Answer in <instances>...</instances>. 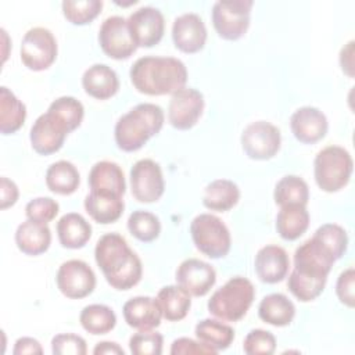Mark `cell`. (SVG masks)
I'll list each match as a JSON object with an SVG mask.
<instances>
[{
  "mask_svg": "<svg viewBox=\"0 0 355 355\" xmlns=\"http://www.w3.org/2000/svg\"><path fill=\"white\" fill-rule=\"evenodd\" d=\"M273 198L280 207L288 204L306 205L309 200V189L302 178L297 175H286L276 183Z\"/></svg>",
  "mask_w": 355,
  "mask_h": 355,
  "instance_id": "e575fe53",
  "label": "cell"
},
{
  "mask_svg": "<svg viewBox=\"0 0 355 355\" xmlns=\"http://www.w3.org/2000/svg\"><path fill=\"white\" fill-rule=\"evenodd\" d=\"M14 355H24V354H37L42 355L43 354V348L40 345V343L36 338L32 337H19L15 344H14V349H12Z\"/></svg>",
  "mask_w": 355,
  "mask_h": 355,
  "instance_id": "bcb514c9",
  "label": "cell"
},
{
  "mask_svg": "<svg viewBox=\"0 0 355 355\" xmlns=\"http://www.w3.org/2000/svg\"><path fill=\"white\" fill-rule=\"evenodd\" d=\"M57 236L62 247L82 248L92 237V226L80 214L68 212L57 222Z\"/></svg>",
  "mask_w": 355,
  "mask_h": 355,
  "instance_id": "484cf974",
  "label": "cell"
},
{
  "mask_svg": "<svg viewBox=\"0 0 355 355\" xmlns=\"http://www.w3.org/2000/svg\"><path fill=\"white\" fill-rule=\"evenodd\" d=\"M165 115L159 105L140 103L123 114L115 123L114 136L118 148L126 153L140 150L148 139L159 133Z\"/></svg>",
  "mask_w": 355,
  "mask_h": 355,
  "instance_id": "277c9868",
  "label": "cell"
},
{
  "mask_svg": "<svg viewBox=\"0 0 355 355\" xmlns=\"http://www.w3.org/2000/svg\"><path fill=\"white\" fill-rule=\"evenodd\" d=\"M172 40L175 47L183 53L200 51L207 42V28L196 12H184L175 18L172 25Z\"/></svg>",
  "mask_w": 355,
  "mask_h": 355,
  "instance_id": "ac0fdd59",
  "label": "cell"
},
{
  "mask_svg": "<svg viewBox=\"0 0 355 355\" xmlns=\"http://www.w3.org/2000/svg\"><path fill=\"white\" fill-rule=\"evenodd\" d=\"M18 196H19V191H18V187L17 184L10 180L8 178L3 176L0 179V208L1 209H7L10 207H12L17 200H18Z\"/></svg>",
  "mask_w": 355,
  "mask_h": 355,
  "instance_id": "f6af8a7d",
  "label": "cell"
},
{
  "mask_svg": "<svg viewBox=\"0 0 355 355\" xmlns=\"http://www.w3.org/2000/svg\"><path fill=\"white\" fill-rule=\"evenodd\" d=\"M82 86L89 96L97 100H107L116 94L119 79L116 72L107 64H93L83 72Z\"/></svg>",
  "mask_w": 355,
  "mask_h": 355,
  "instance_id": "7402d4cb",
  "label": "cell"
},
{
  "mask_svg": "<svg viewBox=\"0 0 355 355\" xmlns=\"http://www.w3.org/2000/svg\"><path fill=\"white\" fill-rule=\"evenodd\" d=\"M55 282L62 295L71 300H80L93 293L96 275L85 261L69 259L60 265Z\"/></svg>",
  "mask_w": 355,
  "mask_h": 355,
  "instance_id": "8fae6325",
  "label": "cell"
},
{
  "mask_svg": "<svg viewBox=\"0 0 355 355\" xmlns=\"http://www.w3.org/2000/svg\"><path fill=\"white\" fill-rule=\"evenodd\" d=\"M190 234L196 248L208 258H223L230 251V232L216 215H197L190 223Z\"/></svg>",
  "mask_w": 355,
  "mask_h": 355,
  "instance_id": "52a82bcc",
  "label": "cell"
},
{
  "mask_svg": "<svg viewBox=\"0 0 355 355\" xmlns=\"http://www.w3.org/2000/svg\"><path fill=\"white\" fill-rule=\"evenodd\" d=\"M157 301L162 311V318L169 322L184 319L191 306L190 294L178 284L162 287L157 294Z\"/></svg>",
  "mask_w": 355,
  "mask_h": 355,
  "instance_id": "f546056e",
  "label": "cell"
},
{
  "mask_svg": "<svg viewBox=\"0 0 355 355\" xmlns=\"http://www.w3.org/2000/svg\"><path fill=\"white\" fill-rule=\"evenodd\" d=\"M51 243V232L47 223L25 220L15 230V244L26 255H40L46 252Z\"/></svg>",
  "mask_w": 355,
  "mask_h": 355,
  "instance_id": "cb8c5ba5",
  "label": "cell"
},
{
  "mask_svg": "<svg viewBox=\"0 0 355 355\" xmlns=\"http://www.w3.org/2000/svg\"><path fill=\"white\" fill-rule=\"evenodd\" d=\"M216 282L215 269L198 258L184 259L176 269V283L193 297L205 295Z\"/></svg>",
  "mask_w": 355,
  "mask_h": 355,
  "instance_id": "e0dca14e",
  "label": "cell"
},
{
  "mask_svg": "<svg viewBox=\"0 0 355 355\" xmlns=\"http://www.w3.org/2000/svg\"><path fill=\"white\" fill-rule=\"evenodd\" d=\"M172 355H180V354H184V355H190V354H196V355H215L218 354L214 348L205 345L204 343L201 341H196L193 338H189V337H179L176 338L172 345H171V351H169Z\"/></svg>",
  "mask_w": 355,
  "mask_h": 355,
  "instance_id": "ee69618b",
  "label": "cell"
},
{
  "mask_svg": "<svg viewBox=\"0 0 355 355\" xmlns=\"http://www.w3.org/2000/svg\"><path fill=\"white\" fill-rule=\"evenodd\" d=\"M243 349L248 355H270L276 349V338L268 330L252 329L244 338Z\"/></svg>",
  "mask_w": 355,
  "mask_h": 355,
  "instance_id": "ab89813d",
  "label": "cell"
},
{
  "mask_svg": "<svg viewBox=\"0 0 355 355\" xmlns=\"http://www.w3.org/2000/svg\"><path fill=\"white\" fill-rule=\"evenodd\" d=\"M280 143L279 128L266 121H255L241 133V147L251 159H270L280 150Z\"/></svg>",
  "mask_w": 355,
  "mask_h": 355,
  "instance_id": "30bf717a",
  "label": "cell"
},
{
  "mask_svg": "<svg viewBox=\"0 0 355 355\" xmlns=\"http://www.w3.org/2000/svg\"><path fill=\"white\" fill-rule=\"evenodd\" d=\"M340 65L349 78L354 76V40H349L340 51Z\"/></svg>",
  "mask_w": 355,
  "mask_h": 355,
  "instance_id": "7dc6e473",
  "label": "cell"
},
{
  "mask_svg": "<svg viewBox=\"0 0 355 355\" xmlns=\"http://www.w3.org/2000/svg\"><path fill=\"white\" fill-rule=\"evenodd\" d=\"M129 76L137 92L148 96H164L184 87L187 68L183 61L175 57L146 55L133 62Z\"/></svg>",
  "mask_w": 355,
  "mask_h": 355,
  "instance_id": "3957f363",
  "label": "cell"
},
{
  "mask_svg": "<svg viewBox=\"0 0 355 355\" xmlns=\"http://www.w3.org/2000/svg\"><path fill=\"white\" fill-rule=\"evenodd\" d=\"M354 284H355V270L351 266L340 273L337 283H336V294H337L340 302L348 308H354V305H355Z\"/></svg>",
  "mask_w": 355,
  "mask_h": 355,
  "instance_id": "7bdbcfd3",
  "label": "cell"
},
{
  "mask_svg": "<svg viewBox=\"0 0 355 355\" xmlns=\"http://www.w3.org/2000/svg\"><path fill=\"white\" fill-rule=\"evenodd\" d=\"M198 341L214 348L216 352L230 347L234 340V330L216 319H202L196 324L194 329Z\"/></svg>",
  "mask_w": 355,
  "mask_h": 355,
  "instance_id": "d6a6232c",
  "label": "cell"
},
{
  "mask_svg": "<svg viewBox=\"0 0 355 355\" xmlns=\"http://www.w3.org/2000/svg\"><path fill=\"white\" fill-rule=\"evenodd\" d=\"M51 351L54 355H85L87 345L85 338L72 333H61L53 337Z\"/></svg>",
  "mask_w": 355,
  "mask_h": 355,
  "instance_id": "b9f144b4",
  "label": "cell"
},
{
  "mask_svg": "<svg viewBox=\"0 0 355 355\" xmlns=\"http://www.w3.org/2000/svg\"><path fill=\"white\" fill-rule=\"evenodd\" d=\"M352 168V157L344 147L327 146L316 154L313 161L316 184L326 193L338 191L348 184Z\"/></svg>",
  "mask_w": 355,
  "mask_h": 355,
  "instance_id": "8992f818",
  "label": "cell"
},
{
  "mask_svg": "<svg viewBox=\"0 0 355 355\" xmlns=\"http://www.w3.org/2000/svg\"><path fill=\"white\" fill-rule=\"evenodd\" d=\"M57 51V40L51 31L35 26L24 35L19 57L28 69L44 71L55 61Z\"/></svg>",
  "mask_w": 355,
  "mask_h": 355,
  "instance_id": "9c48e42d",
  "label": "cell"
},
{
  "mask_svg": "<svg viewBox=\"0 0 355 355\" xmlns=\"http://www.w3.org/2000/svg\"><path fill=\"white\" fill-rule=\"evenodd\" d=\"M255 298L254 284L243 276L229 279L208 300V312L225 322H237L250 309Z\"/></svg>",
  "mask_w": 355,
  "mask_h": 355,
  "instance_id": "5b68a950",
  "label": "cell"
},
{
  "mask_svg": "<svg viewBox=\"0 0 355 355\" xmlns=\"http://www.w3.org/2000/svg\"><path fill=\"white\" fill-rule=\"evenodd\" d=\"M309 226V212L306 205L288 204L280 207L276 216V230L279 236L287 241L301 237Z\"/></svg>",
  "mask_w": 355,
  "mask_h": 355,
  "instance_id": "4316f807",
  "label": "cell"
},
{
  "mask_svg": "<svg viewBox=\"0 0 355 355\" xmlns=\"http://www.w3.org/2000/svg\"><path fill=\"white\" fill-rule=\"evenodd\" d=\"M202 111L204 96L193 87H183L169 100L168 121L178 130H189L198 122Z\"/></svg>",
  "mask_w": 355,
  "mask_h": 355,
  "instance_id": "5bb4252c",
  "label": "cell"
},
{
  "mask_svg": "<svg viewBox=\"0 0 355 355\" xmlns=\"http://www.w3.org/2000/svg\"><path fill=\"white\" fill-rule=\"evenodd\" d=\"M26 119L25 104L6 86L0 87V132L15 133Z\"/></svg>",
  "mask_w": 355,
  "mask_h": 355,
  "instance_id": "1f68e13d",
  "label": "cell"
},
{
  "mask_svg": "<svg viewBox=\"0 0 355 355\" xmlns=\"http://www.w3.org/2000/svg\"><path fill=\"white\" fill-rule=\"evenodd\" d=\"M288 266L290 258L287 251L276 244H268L259 248L254 261L257 276L268 284L282 282L288 273Z\"/></svg>",
  "mask_w": 355,
  "mask_h": 355,
  "instance_id": "ffe728a7",
  "label": "cell"
},
{
  "mask_svg": "<svg viewBox=\"0 0 355 355\" xmlns=\"http://www.w3.org/2000/svg\"><path fill=\"white\" fill-rule=\"evenodd\" d=\"M94 259L107 283L115 290H129L141 279L140 258L118 233H105L97 240Z\"/></svg>",
  "mask_w": 355,
  "mask_h": 355,
  "instance_id": "7a4b0ae2",
  "label": "cell"
},
{
  "mask_svg": "<svg viewBox=\"0 0 355 355\" xmlns=\"http://www.w3.org/2000/svg\"><path fill=\"white\" fill-rule=\"evenodd\" d=\"M69 133L68 128L51 112H44L36 118L33 122L29 140L32 148L40 155H50L57 153Z\"/></svg>",
  "mask_w": 355,
  "mask_h": 355,
  "instance_id": "2e32d148",
  "label": "cell"
},
{
  "mask_svg": "<svg viewBox=\"0 0 355 355\" xmlns=\"http://www.w3.org/2000/svg\"><path fill=\"white\" fill-rule=\"evenodd\" d=\"M94 355H123L125 351L122 347H119L116 343L114 341H101L97 343L94 349H93Z\"/></svg>",
  "mask_w": 355,
  "mask_h": 355,
  "instance_id": "c3c4849f",
  "label": "cell"
},
{
  "mask_svg": "<svg viewBox=\"0 0 355 355\" xmlns=\"http://www.w3.org/2000/svg\"><path fill=\"white\" fill-rule=\"evenodd\" d=\"M132 196L139 202H154L161 198L165 190L164 175L158 162L144 158L133 164L130 169Z\"/></svg>",
  "mask_w": 355,
  "mask_h": 355,
  "instance_id": "7c38bea8",
  "label": "cell"
},
{
  "mask_svg": "<svg viewBox=\"0 0 355 355\" xmlns=\"http://www.w3.org/2000/svg\"><path fill=\"white\" fill-rule=\"evenodd\" d=\"M98 43L101 50L114 60H126L137 49L128 21L121 15H111L103 21L98 29Z\"/></svg>",
  "mask_w": 355,
  "mask_h": 355,
  "instance_id": "4fadbf2b",
  "label": "cell"
},
{
  "mask_svg": "<svg viewBox=\"0 0 355 355\" xmlns=\"http://www.w3.org/2000/svg\"><path fill=\"white\" fill-rule=\"evenodd\" d=\"M336 261L334 252L313 234L294 252V268L287 280L290 293L301 302L318 298Z\"/></svg>",
  "mask_w": 355,
  "mask_h": 355,
  "instance_id": "6da1fadb",
  "label": "cell"
},
{
  "mask_svg": "<svg viewBox=\"0 0 355 355\" xmlns=\"http://www.w3.org/2000/svg\"><path fill=\"white\" fill-rule=\"evenodd\" d=\"M47 111L55 115L60 121H62L69 132L79 128L85 116L83 104L72 96H62L55 98L49 105Z\"/></svg>",
  "mask_w": 355,
  "mask_h": 355,
  "instance_id": "8d00e7d4",
  "label": "cell"
},
{
  "mask_svg": "<svg viewBox=\"0 0 355 355\" xmlns=\"http://www.w3.org/2000/svg\"><path fill=\"white\" fill-rule=\"evenodd\" d=\"M128 229L133 237L143 243L154 241L161 233V222L153 212L137 209L128 218Z\"/></svg>",
  "mask_w": 355,
  "mask_h": 355,
  "instance_id": "d590c367",
  "label": "cell"
},
{
  "mask_svg": "<svg viewBox=\"0 0 355 355\" xmlns=\"http://www.w3.org/2000/svg\"><path fill=\"white\" fill-rule=\"evenodd\" d=\"M240 200L239 186L229 179L212 180L204 191L202 204L211 211L225 212L232 209Z\"/></svg>",
  "mask_w": 355,
  "mask_h": 355,
  "instance_id": "f1b7e54d",
  "label": "cell"
},
{
  "mask_svg": "<svg viewBox=\"0 0 355 355\" xmlns=\"http://www.w3.org/2000/svg\"><path fill=\"white\" fill-rule=\"evenodd\" d=\"M252 0L216 1L212 7V25L225 40H237L250 26Z\"/></svg>",
  "mask_w": 355,
  "mask_h": 355,
  "instance_id": "ba28073f",
  "label": "cell"
},
{
  "mask_svg": "<svg viewBox=\"0 0 355 355\" xmlns=\"http://www.w3.org/2000/svg\"><path fill=\"white\" fill-rule=\"evenodd\" d=\"M64 17L73 25L90 24L103 8L101 0H65L61 4Z\"/></svg>",
  "mask_w": 355,
  "mask_h": 355,
  "instance_id": "74e56055",
  "label": "cell"
},
{
  "mask_svg": "<svg viewBox=\"0 0 355 355\" xmlns=\"http://www.w3.org/2000/svg\"><path fill=\"white\" fill-rule=\"evenodd\" d=\"M126 21L137 47H153L161 42L165 31V19L158 8L151 6L140 7Z\"/></svg>",
  "mask_w": 355,
  "mask_h": 355,
  "instance_id": "9a60e30c",
  "label": "cell"
},
{
  "mask_svg": "<svg viewBox=\"0 0 355 355\" xmlns=\"http://www.w3.org/2000/svg\"><path fill=\"white\" fill-rule=\"evenodd\" d=\"M83 205L89 216L101 225H108L118 220L125 208L122 196L93 190H90V193L86 196Z\"/></svg>",
  "mask_w": 355,
  "mask_h": 355,
  "instance_id": "603a6c76",
  "label": "cell"
},
{
  "mask_svg": "<svg viewBox=\"0 0 355 355\" xmlns=\"http://www.w3.org/2000/svg\"><path fill=\"white\" fill-rule=\"evenodd\" d=\"M79 322L87 333L98 336L107 334L115 327L116 316L115 312L104 304H90L82 309Z\"/></svg>",
  "mask_w": 355,
  "mask_h": 355,
  "instance_id": "836d02e7",
  "label": "cell"
},
{
  "mask_svg": "<svg viewBox=\"0 0 355 355\" xmlns=\"http://www.w3.org/2000/svg\"><path fill=\"white\" fill-rule=\"evenodd\" d=\"M80 183V176L76 166L65 159L53 162L46 171V184L57 194L69 196L76 191Z\"/></svg>",
  "mask_w": 355,
  "mask_h": 355,
  "instance_id": "4dcf8cb0",
  "label": "cell"
},
{
  "mask_svg": "<svg viewBox=\"0 0 355 355\" xmlns=\"http://www.w3.org/2000/svg\"><path fill=\"white\" fill-rule=\"evenodd\" d=\"M290 128L298 141L313 144L326 136L329 123L326 115L319 108L305 105L293 112Z\"/></svg>",
  "mask_w": 355,
  "mask_h": 355,
  "instance_id": "d6986e66",
  "label": "cell"
},
{
  "mask_svg": "<svg viewBox=\"0 0 355 355\" xmlns=\"http://www.w3.org/2000/svg\"><path fill=\"white\" fill-rule=\"evenodd\" d=\"M122 313L125 322L137 330H153L159 326L162 311L157 298L139 295L128 300L123 304Z\"/></svg>",
  "mask_w": 355,
  "mask_h": 355,
  "instance_id": "44dd1931",
  "label": "cell"
},
{
  "mask_svg": "<svg viewBox=\"0 0 355 355\" xmlns=\"http://www.w3.org/2000/svg\"><path fill=\"white\" fill-rule=\"evenodd\" d=\"M162 344V334L154 330H140L129 338V349L135 355H159Z\"/></svg>",
  "mask_w": 355,
  "mask_h": 355,
  "instance_id": "f35d334b",
  "label": "cell"
},
{
  "mask_svg": "<svg viewBox=\"0 0 355 355\" xmlns=\"http://www.w3.org/2000/svg\"><path fill=\"white\" fill-rule=\"evenodd\" d=\"M258 316L268 324L283 327L293 322L295 316V306L284 294L272 293L263 297L259 302Z\"/></svg>",
  "mask_w": 355,
  "mask_h": 355,
  "instance_id": "83f0119b",
  "label": "cell"
},
{
  "mask_svg": "<svg viewBox=\"0 0 355 355\" xmlns=\"http://www.w3.org/2000/svg\"><path fill=\"white\" fill-rule=\"evenodd\" d=\"M89 186L93 191H107L123 196L126 182L122 168L112 161H98L89 172Z\"/></svg>",
  "mask_w": 355,
  "mask_h": 355,
  "instance_id": "d4e9b609",
  "label": "cell"
},
{
  "mask_svg": "<svg viewBox=\"0 0 355 355\" xmlns=\"http://www.w3.org/2000/svg\"><path fill=\"white\" fill-rule=\"evenodd\" d=\"M60 211V205L51 197H37L31 200L25 207V215L31 220L40 223L51 222Z\"/></svg>",
  "mask_w": 355,
  "mask_h": 355,
  "instance_id": "60d3db41",
  "label": "cell"
}]
</instances>
